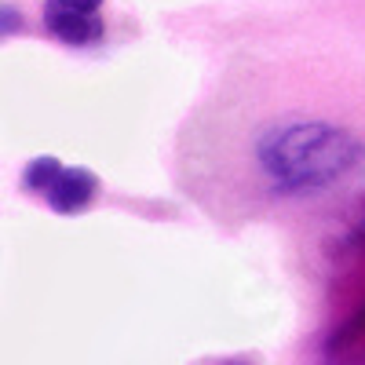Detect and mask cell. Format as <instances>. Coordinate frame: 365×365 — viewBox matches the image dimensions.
<instances>
[{"label": "cell", "mask_w": 365, "mask_h": 365, "mask_svg": "<svg viewBox=\"0 0 365 365\" xmlns=\"http://www.w3.org/2000/svg\"><path fill=\"white\" fill-rule=\"evenodd\" d=\"M103 0H44V29L70 48H91L106 37Z\"/></svg>", "instance_id": "obj_3"}, {"label": "cell", "mask_w": 365, "mask_h": 365, "mask_svg": "<svg viewBox=\"0 0 365 365\" xmlns=\"http://www.w3.org/2000/svg\"><path fill=\"white\" fill-rule=\"evenodd\" d=\"M22 187L48 201L58 216H77L99 194V179L88 168H66L58 158H34L22 172Z\"/></svg>", "instance_id": "obj_2"}, {"label": "cell", "mask_w": 365, "mask_h": 365, "mask_svg": "<svg viewBox=\"0 0 365 365\" xmlns=\"http://www.w3.org/2000/svg\"><path fill=\"white\" fill-rule=\"evenodd\" d=\"M361 158V143L329 120L289 117L256 139V168L270 190H325Z\"/></svg>", "instance_id": "obj_1"}, {"label": "cell", "mask_w": 365, "mask_h": 365, "mask_svg": "<svg viewBox=\"0 0 365 365\" xmlns=\"http://www.w3.org/2000/svg\"><path fill=\"white\" fill-rule=\"evenodd\" d=\"M11 34H22V15L19 8L0 4V37H11Z\"/></svg>", "instance_id": "obj_4"}]
</instances>
